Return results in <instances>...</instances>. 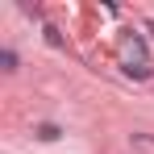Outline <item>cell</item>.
<instances>
[{
    "instance_id": "6da1fadb",
    "label": "cell",
    "mask_w": 154,
    "mask_h": 154,
    "mask_svg": "<svg viewBox=\"0 0 154 154\" xmlns=\"http://www.w3.org/2000/svg\"><path fill=\"white\" fill-rule=\"evenodd\" d=\"M125 75H133V79H150V63H125Z\"/></svg>"
},
{
    "instance_id": "277c9868",
    "label": "cell",
    "mask_w": 154,
    "mask_h": 154,
    "mask_svg": "<svg viewBox=\"0 0 154 154\" xmlns=\"http://www.w3.org/2000/svg\"><path fill=\"white\" fill-rule=\"evenodd\" d=\"M46 42H50V46H63V33H58L54 25H46Z\"/></svg>"
},
{
    "instance_id": "3957f363",
    "label": "cell",
    "mask_w": 154,
    "mask_h": 154,
    "mask_svg": "<svg viewBox=\"0 0 154 154\" xmlns=\"http://www.w3.org/2000/svg\"><path fill=\"white\" fill-rule=\"evenodd\" d=\"M0 63H4V71H17V54H13V50L0 54Z\"/></svg>"
},
{
    "instance_id": "7a4b0ae2",
    "label": "cell",
    "mask_w": 154,
    "mask_h": 154,
    "mask_svg": "<svg viewBox=\"0 0 154 154\" xmlns=\"http://www.w3.org/2000/svg\"><path fill=\"white\" fill-rule=\"evenodd\" d=\"M38 137H42V142H54V137H58V125H54V121L38 125Z\"/></svg>"
}]
</instances>
